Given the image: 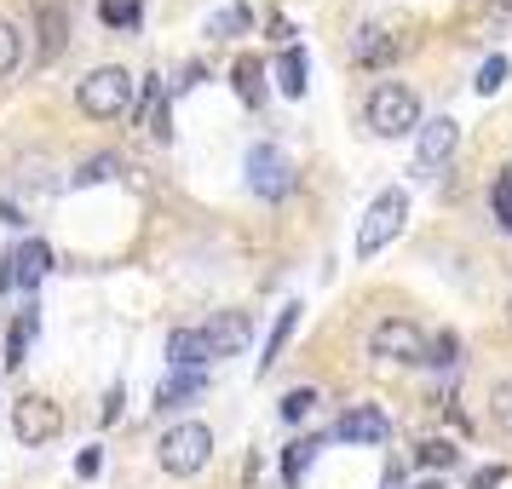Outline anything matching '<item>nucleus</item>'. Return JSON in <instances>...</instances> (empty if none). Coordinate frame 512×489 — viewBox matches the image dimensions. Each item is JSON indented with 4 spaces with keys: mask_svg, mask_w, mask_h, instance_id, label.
<instances>
[{
    "mask_svg": "<svg viewBox=\"0 0 512 489\" xmlns=\"http://www.w3.org/2000/svg\"><path fill=\"white\" fill-rule=\"evenodd\" d=\"M277 87H282V98H305V52H300V47L282 52V64H277Z\"/></svg>",
    "mask_w": 512,
    "mask_h": 489,
    "instance_id": "5701e85b",
    "label": "nucleus"
},
{
    "mask_svg": "<svg viewBox=\"0 0 512 489\" xmlns=\"http://www.w3.org/2000/svg\"><path fill=\"white\" fill-rule=\"evenodd\" d=\"M328 438L334 443H386L392 438V420H386V409H374V403H351L346 415L328 426Z\"/></svg>",
    "mask_w": 512,
    "mask_h": 489,
    "instance_id": "6e6552de",
    "label": "nucleus"
},
{
    "mask_svg": "<svg viewBox=\"0 0 512 489\" xmlns=\"http://www.w3.org/2000/svg\"><path fill=\"white\" fill-rule=\"evenodd\" d=\"M248 29H254L248 0H225V6L208 18V29H202V35H208V41H236V35H248Z\"/></svg>",
    "mask_w": 512,
    "mask_h": 489,
    "instance_id": "4468645a",
    "label": "nucleus"
},
{
    "mask_svg": "<svg viewBox=\"0 0 512 489\" xmlns=\"http://www.w3.org/2000/svg\"><path fill=\"white\" fill-rule=\"evenodd\" d=\"M461 455H455V443H443V438H432V443H420L415 449V466H455Z\"/></svg>",
    "mask_w": 512,
    "mask_h": 489,
    "instance_id": "c85d7f7f",
    "label": "nucleus"
},
{
    "mask_svg": "<svg viewBox=\"0 0 512 489\" xmlns=\"http://www.w3.org/2000/svg\"><path fill=\"white\" fill-rule=\"evenodd\" d=\"M403 219H409V196L403 190H380L369 202V213H363V225H357V259H374L386 254L397 242V231H403Z\"/></svg>",
    "mask_w": 512,
    "mask_h": 489,
    "instance_id": "20e7f679",
    "label": "nucleus"
},
{
    "mask_svg": "<svg viewBox=\"0 0 512 489\" xmlns=\"http://www.w3.org/2000/svg\"><path fill=\"white\" fill-rule=\"evenodd\" d=\"M311 409H317V392H311V386H294V392H282V403H277V415L288 420V426H294V420H305Z\"/></svg>",
    "mask_w": 512,
    "mask_h": 489,
    "instance_id": "393cba45",
    "label": "nucleus"
},
{
    "mask_svg": "<svg viewBox=\"0 0 512 489\" xmlns=\"http://www.w3.org/2000/svg\"><path fill=\"white\" fill-rule=\"evenodd\" d=\"M489 415H495V426H501V432L512 438V374L489 386Z\"/></svg>",
    "mask_w": 512,
    "mask_h": 489,
    "instance_id": "a878e982",
    "label": "nucleus"
},
{
    "mask_svg": "<svg viewBox=\"0 0 512 489\" xmlns=\"http://www.w3.org/2000/svg\"><path fill=\"white\" fill-rule=\"evenodd\" d=\"M317 449H323V438H294V443H282V484H300L305 466L317 461Z\"/></svg>",
    "mask_w": 512,
    "mask_h": 489,
    "instance_id": "aec40b11",
    "label": "nucleus"
},
{
    "mask_svg": "<svg viewBox=\"0 0 512 489\" xmlns=\"http://www.w3.org/2000/svg\"><path fill=\"white\" fill-rule=\"evenodd\" d=\"M121 397H127V392H121V386H110V397H104V415H98L104 426H110V420H121Z\"/></svg>",
    "mask_w": 512,
    "mask_h": 489,
    "instance_id": "473e14b6",
    "label": "nucleus"
},
{
    "mask_svg": "<svg viewBox=\"0 0 512 489\" xmlns=\"http://www.w3.org/2000/svg\"><path fill=\"white\" fill-rule=\"evenodd\" d=\"M455 357H461V340H455V334H432L426 369H455Z\"/></svg>",
    "mask_w": 512,
    "mask_h": 489,
    "instance_id": "cd10ccee",
    "label": "nucleus"
},
{
    "mask_svg": "<svg viewBox=\"0 0 512 489\" xmlns=\"http://www.w3.org/2000/svg\"><path fill=\"white\" fill-rule=\"evenodd\" d=\"M202 340H208V357H236L254 340V323H248V311H219L202 323Z\"/></svg>",
    "mask_w": 512,
    "mask_h": 489,
    "instance_id": "9d476101",
    "label": "nucleus"
},
{
    "mask_svg": "<svg viewBox=\"0 0 512 489\" xmlns=\"http://www.w3.org/2000/svg\"><path fill=\"white\" fill-rule=\"evenodd\" d=\"M64 47H70V18H64V6L47 0V6H41V58L52 64Z\"/></svg>",
    "mask_w": 512,
    "mask_h": 489,
    "instance_id": "f3484780",
    "label": "nucleus"
},
{
    "mask_svg": "<svg viewBox=\"0 0 512 489\" xmlns=\"http://www.w3.org/2000/svg\"><path fill=\"white\" fill-rule=\"evenodd\" d=\"M139 12H144V0H98V18H104L110 29H133Z\"/></svg>",
    "mask_w": 512,
    "mask_h": 489,
    "instance_id": "b1692460",
    "label": "nucleus"
},
{
    "mask_svg": "<svg viewBox=\"0 0 512 489\" xmlns=\"http://www.w3.org/2000/svg\"><path fill=\"white\" fill-rule=\"evenodd\" d=\"M507 323H512V294H507Z\"/></svg>",
    "mask_w": 512,
    "mask_h": 489,
    "instance_id": "f704fd0d",
    "label": "nucleus"
},
{
    "mask_svg": "<svg viewBox=\"0 0 512 489\" xmlns=\"http://www.w3.org/2000/svg\"><path fill=\"white\" fill-rule=\"evenodd\" d=\"M127 98H133V75L121 70V64H98V70H87L75 81V104H81L87 121L127 116Z\"/></svg>",
    "mask_w": 512,
    "mask_h": 489,
    "instance_id": "f257e3e1",
    "label": "nucleus"
},
{
    "mask_svg": "<svg viewBox=\"0 0 512 489\" xmlns=\"http://www.w3.org/2000/svg\"><path fill=\"white\" fill-rule=\"evenodd\" d=\"M248 190H254L259 202H282L294 190V167H288V156H282L277 144H254L248 150Z\"/></svg>",
    "mask_w": 512,
    "mask_h": 489,
    "instance_id": "39448f33",
    "label": "nucleus"
},
{
    "mask_svg": "<svg viewBox=\"0 0 512 489\" xmlns=\"http://www.w3.org/2000/svg\"><path fill=\"white\" fill-rule=\"evenodd\" d=\"M98 466H104V449H81V455H75V478H98Z\"/></svg>",
    "mask_w": 512,
    "mask_h": 489,
    "instance_id": "2f4dec72",
    "label": "nucleus"
},
{
    "mask_svg": "<svg viewBox=\"0 0 512 489\" xmlns=\"http://www.w3.org/2000/svg\"><path fill=\"white\" fill-rule=\"evenodd\" d=\"M489 208H495V225L512 231V173H501V179L489 185Z\"/></svg>",
    "mask_w": 512,
    "mask_h": 489,
    "instance_id": "bb28decb",
    "label": "nucleus"
},
{
    "mask_svg": "<svg viewBox=\"0 0 512 489\" xmlns=\"http://www.w3.org/2000/svg\"><path fill=\"white\" fill-rule=\"evenodd\" d=\"M403 41H386V29H357V41H351V58L357 64H392Z\"/></svg>",
    "mask_w": 512,
    "mask_h": 489,
    "instance_id": "2eb2a0df",
    "label": "nucleus"
},
{
    "mask_svg": "<svg viewBox=\"0 0 512 489\" xmlns=\"http://www.w3.org/2000/svg\"><path fill=\"white\" fill-rule=\"evenodd\" d=\"M455 144H461V127L449 116H432L420 121V139H415V173H438L449 156H455Z\"/></svg>",
    "mask_w": 512,
    "mask_h": 489,
    "instance_id": "1a4fd4ad",
    "label": "nucleus"
},
{
    "mask_svg": "<svg viewBox=\"0 0 512 489\" xmlns=\"http://www.w3.org/2000/svg\"><path fill=\"white\" fill-rule=\"evenodd\" d=\"M202 386H208V374H202V369H173V374L162 380V386H156V403H150V409L173 415V409L196 403V397H202Z\"/></svg>",
    "mask_w": 512,
    "mask_h": 489,
    "instance_id": "f8f14e48",
    "label": "nucleus"
},
{
    "mask_svg": "<svg viewBox=\"0 0 512 489\" xmlns=\"http://www.w3.org/2000/svg\"><path fill=\"white\" fill-rule=\"evenodd\" d=\"M52 271V248L41 242V236H29V242H18L12 248V259H6V277H12V288H41V277Z\"/></svg>",
    "mask_w": 512,
    "mask_h": 489,
    "instance_id": "9b49d317",
    "label": "nucleus"
},
{
    "mask_svg": "<svg viewBox=\"0 0 512 489\" xmlns=\"http://www.w3.org/2000/svg\"><path fill=\"white\" fill-rule=\"evenodd\" d=\"M35 328H41V311H35V305H24V311H18V323H12V334H6V346H0L6 369H18V363H24V346L35 340Z\"/></svg>",
    "mask_w": 512,
    "mask_h": 489,
    "instance_id": "a211bd4d",
    "label": "nucleus"
},
{
    "mask_svg": "<svg viewBox=\"0 0 512 489\" xmlns=\"http://www.w3.org/2000/svg\"><path fill=\"white\" fill-rule=\"evenodd\" d=\"M294 328H300V305H282L277 323H271V340H265V357H259V374L277 369V357H282V346L294 340Z\"/></svg>",
    "mask_w": 512,
    "mask_h": 489,
    "instance_id": "dca6fc26",
    "label": "nucleus"
},
{
    "mask_svg": "<svg viewBox=\"0 0 512 489\" xmlns=\"http://www.w3.org/2000/svg\"><path fill=\"white\" fill-rule=\"evenodd\" d=\"M374 357H392V363H426V351H432V334L409 317H386V323L374 328Z\"/></svg>",
    "mask_w": 512,
    "mask_h": 489,
    "instance_id": "423d86ee",
    "label": "nucleus"
},
{
    "mask_svg": "<svg viewBox=\"0 0 512 489\" xmlns=\"http://www.w3.org/2000/svg\"><path fill=\"white\" fill-rule=\"evenodd\" d=\"M156 461H162V472H173V478L202 472V466L213 461V432L202 426V420H179V426H167L162 443H156Z\"/></svg>",
    "mask_w": 512,
    "mask_h": 489,
    "instance_id": "7ed1b4c3",
    "label": "nucleus"
},
{
    "mask_svg": "<svg viewBox=\"0 0 512 489\" xmlns=\"http://www.w3.org/2000/svg\"><path fill=\"white\" fill-rule=\"evenodd\" d=\"M231 87L242 93V104H248V110H259V104H265V70H259V58H236Z\"/></svg>",
    "mask_w": 512,
    "mask_h": 489,
    "instance_id": "6ab92c4d",
    "label": "nucleus"
},
{
    "mask_svg": "<svg viewBox=\"0 0 512 489\" xmlns=\"http://www.w3.org/2000/svg\"><path fill=\"white\" fill-rule=\"evenodd\" d=\"M58 426H64V415H58V403H47V397H18L12 403V438L24 443V449H41V443L58 438Z\"/></svg>",
    "mask_w": 512,
    "mask_h": 489,
    "instance_id": "0eeeda50",
    "label": "nucleus"
},
{
    "mask_svg": "<svg viewBox=\"0 0 512 489\" xmlns=\"http://www.w3.org/2000/svg\"><path fill=\"white\" fill-rule=\"evenodd\" d=\"M507 478H512L507 466H478V472H472V484H466V489H501Z\"/></svg>",
    "mask_w": 512,
    "mask_h": 489,
    "instance_id": "7c9ffc66",
    "label": "nucleus"
},
{
    "mask_svg": "<svg viewBox=\"0 0 512 489\" xmlns=\"http://www.w3.org/2000/svg\"><path fill=\"white\" fill-rule=\"evenodd\" d=\"M18 64H24V29L12 24V18H0V81L18 75Z\"/></svg>",
    "mask_w": 512,
    "mask_h": 489,
    "instance_id": "4be33fe9",
    "label": "nucleus"
},
{
    "mask_svg": "<svg viewBox=\"0 0 512 489\" xmlns=\"http://www.w3.org/2000/svg\"><path fill=\"white\" fill-rule=\"evenodd\" d=\"M369 133H380V139H403V133H415L420 127V98L409 81H380L369 93Z\"/></svg>",
    "mask_w": 512,
    "mask_h": 489,
    "instance_id": "f03ea898",
    "label": "nucleus"
},
{
    "mask_svg": "<svg viewBox=\"0 0 512 489\" xmlns=\"http://www.w3.org/2000/svg\"><path fill=\"white\" fill-rule=\"evenodd\" d=\"M415 489H443V484H438V478H426V484H415Z\"/></svg>",
    "mask_w": 512,
    "mask_h": 489,
    "instance_id": "72a5a7b5",
    "label": "nucleus"
},
{
    "mask_svg": "<svg viewBox=\"0 0 512 489\" xmlns=\"http://www.w3.org/2000/svg\"><path fill=\"white\" fill-rule=\"evenodd\" d=\"M501 81H507V58L495 52V58H484V70H478V93H501Z\"/></svg>",
    "mask_w": 512,
    "mask_h": 489,
    "instance_id": "c756f323",
    "label": "nucleus"
},
{
    "mask_svg": "<svg viewBox=\"0 0 512 489\" xmlns=\"http://www.w3.org/2000/svg\"><path fill=\"white\" fill-rule=\"evenodd\" d=\"M167 363L173 369H208V340H202V328H173L167 334Z\"/></svg>",
    "mask_w": 512,
    "mask_h": 489,
    "instance_id": "ddd939ff",
    "label": "nucleus"
},
{
    "mask_svg": "<svg viewBox=\"0 0 512 489\" xmlns=\"http://www.w3.org/2000/svg\"><path fill=\"white\" fill-rule=\"evenodd\" d=\"M116 173H121V156H110V150H104V156H87V162L75 167L70 185H75V190H87V185H110Z\"/></svg>",
    "mask_w": 512,
    "mask_h": 489,
    "instance_id": "412c9836",
    "label": "nucleus"
}]
</instances>
